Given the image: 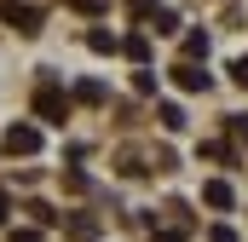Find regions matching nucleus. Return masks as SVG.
I'll return each mask as SVG.
<instances>
[{
	"instance_id": "nucleus-11",
	"label": "nucleus",
	"mask_w": 248,
	"mask_h": 242,
	"mask_svg": "<svg viewBox=\"0 0 248 242\" xmlns=\"http://www.w3.org/2000/svg\"><path fill=\"white\" fill-rule=\"evenodd\" d=\"M156 116H162V127H168V133H179V127H185V110H179V104H162Z\"/></svg>"
},
{
	"instance_id": "nucleus-14",
	"label": "nucleus",
	"mask_w": 248,
	"mask_h": 242,
	"mask_svg": "<svg viewBox=\"0 0 248 242\" xmlns=\"http://www.w3.org/2000/svg\"><path fill=\"white\" fill-rule=\"evenodd\" d=\"M156 12H162L156 0H133V17H156Z\"/></svg>"
},
{
	"instance_id": "nucleus-9",
	"label": "nucleus",
	"mask_w": 248,
	"mask_h": 242,
	"mask_svg": "<svg viewBox=\"0 0 248 242\" xmlns=\"http://www.w3.org/2000/svg\"><path fill=\"white\" fill-rule=\"evenodd\" d=\"M87 46H93V52H122V41H116L110 29H93V35H87Z\"/></svg>"
},
{
	"instance_id": "nucleus-19",
	"label": "nucleus",
	"mask_w": 248,
	"mask_h": 242,
	"mask_svg": "<svg viewBox=\"0 0 248 242\" xmlns=\"http://www.w3.org/2000/svg\"><path fill=\"white\" fill-rule=\"evenodd\" d=\"M231 121V133H237V138H248V116H225Z\"/></svg>"
},
{
	"instance_id": "nucleus-3",
	"label": "nucleus",
	"mask_w": 248,
	"mask_h": 242,
	"mask_svg": "<svg viewBox=\"0 0 248 242\" xmlns=\"http://www.w3.org/2000/svg\"><path fill=\"white\" fill-rule=\"evenodd\" d=\"M35 150H41V127H29V121L6 127V156H35Z\"/></svg>"
},
{
	"instance_id": "nucleus-6",
	"label": "nucleus",
	"mask_w": 248,
	"mask_h": 242,
	"mask_svg": "<svg viewBox=\"0 0 248 242\" xmlns=\"http://www.w3.org/2000/svg\"><path fill=\"white\" fill-rule=\"evenodd\" d=\"M75 98H81V104H104V98H110V87H104V81H81V87H75Z\"/></svg>"
},
{
	"instance_id": "nucleus-21",
	"label": "nucleus",
	"mask_w": 248,
	"mask_h": 242,
	"mask_svg": "<svg viewBox=\"0 0 248 242\" xmlns=\"http://www.w3.org/2000/svg\"><path fill=\"white\" fill-rule=\"evenodd\" d=\"M6 213H12V196H6V190H0V225H6Z\"/></svg>"
},
{
	"instance_id": "nucleus-5",
	"label": "nucleus",
	"mask_w": 248,
	"mask_h": 242,
	"mask_svg": "<svg viewBox=\"0 0 248 242\" xmlns=\"http://www.w3.org/2000/svg\"><path fill=\"white\" fill-rule=\"evenodd\" d=\"M202 202H208V208H219V213H225V208H231V202H237V190H231V184H225V179H208V184H202Z\"/></svg>"
},
{
	"instance_id": "nucleus-13",
	"label": "nucleus",
	"mask_w": 248,
	"mask_h": 242,
	"mask_svg": "<svg viewBox=\"0 0 248 242\" xmlns=\"http://www.w3.org/2000/svg\"><path fill=\"white\" fill-rule=\"evenodd\" d=\"M133 92H144V98H150V92H156V75H150V69H133Z\"/></svg>"
},
{
	"instance_id": "nucleus-8",
	"label": "nucleus",
	"mask_w": 248,
	"mask_h": 242,
	"mask_svg": "<svg viewBox=\"0 0 248 242\" xmlns=\"http://www.w3.org/2000/svg\"><path fill=\"white\" fill-rule=\"evenodd\" d=\"M179 58H208V35H202V29H190V35H185Z\"/></svg>"
},
{
	"instance_id": "nucleus-15",
	"label": "nucleus",
	"mask_w": 248,
	"mask_h": 242,
	"mask_svg": "<svg viewBox=\"0 0 248 242\" xmlns=\"http://www.w3.org/2000/svg\"><path fill=\"white\" fill-rule=\"evenodd\" d=\"M208 242H237V231H231V225H214V231H208Z\"/></svg>"
},
{
	"instance_id": "nucleus-1",
	"label": "nucleus",
	"mask_w": 248,
	"mask_h": 242,
	"mask_svg": "<svg viewBox=\"0 0 248 242\" xmlns=\"http://www.w3.org/2000/svg\"><path fill=\"white\" fill-rule=\"evenodd\" d=\"M35 116H41V121H52V127H63V121H69V92H63L52 75L35 87Z\"/></svg>"
},
{
	"instance_id": "nucleus-12",
	"label": "nucleus",
	"mask_w": 248,
	"mask_h": 242,
	"mask_svg": "<svg viewBox=\"0 0 248 242\" xmlns=\"http://www.w3.org/2000/svg\"><path fill=\"white\" fill-rule=\"evenodd\" d=\"M29 213H35V225H41V231H46V225H58V219H63V213H52L46 202H29Z\"/></svg>"
},
{
	"instance_id": "nucleus-2",
	"label": "nucleus",
	"mask_w": 248,
	"mask_h": 242,
	"mask_svg": "<svg viewBox=\"0 0 248 242\" xmlns=\"http://www.w3.org/2000/svg\"><path fill=\"white\" fill-rule=\"evenodd\" d=\"M0 17L17 29V35H41V12L35 6H17V0H0Z\"/></svg>"
},
{
	"instance_id": "nucleus-10",
	"label": "nucleus",
	"mask_w": 248,
	"mask_h": 242,
	"mask_svg": "<svg viewBox=\"0 0 248 242\" xmlns=\"http://www.w3.org/2000/svg\"><path fill=\"white\" fill-rule=\"evenodd\" d=\"M63 190H69V196H87V190H93V179H87L81 167H69V173H63Z\"/></svg>"
},
{
	"instance_id": "nucleus-4",
	"label": "nucleus",
	"mask_w": 248,
	"mask_h": 242,
	"mask_svg": "<svg viewBox=\"0 0 248 242\" xmlns=\"http://www.w3.org/2000/svg\"><path fill=\"white\" fill-rule=\"evenodd\" d=\"M168 75H173V87H179V92H208V75H202V63H196V58H179Z\"/></svg>"
},
{
	"instance_id": "nucleus-17",
	"label": "nucleus",
	"mask_w": 248,
	"mask_h": 242,
	"mask_svg": "<svg viewBox=\"0 0 248 242\" xmlns=\"http://www.w3.org/2000/svg\"><path fill=\"white\" fill-rule=\"evenodd\" d=\"M150 242H185V225H179V231H156Z\"/></svg>"
},
{
	"instance_id": "nucleus-20",
	"label": "nucleus",
	"mask_w": 248,
	"mask_h": 242,
	"mask_svg": "<svg viewBox=\"0 0 248 242\" xmlns=\"http://www.w3.org/2000/svg\"><path fill=\"white\" fill-rule=\"evenodd\" d=\"M75 12H104V0H69Z\"/></svg>"
},
{
	"instance_id": "nucleus-7",
	"label": "nucleus",
	"mask_w": 248,
	"mask_h": 242,
	"mask_svg": "<svg viewBox=\"0 0 248 242\" xmlns=\"http://www.w3.org/2000/svg\"><path fill=\"white\" fill-rule=\"evenodd\" d=\"M122 52H127L133 63H144V58H150V35H127V41H122Z\"/></svg>"
},
{
	"instance_id": "nucleus-18",
	"label": "nucleus",
	"mask_w": 248,
	"mask_h": 242,
	"mask_svg": "<svg viewBox=\"0 0 248 242\" xmlns=\"http://www.w3.org/2000/svg\"><path fill=\"white\" fill-rule=\"evenodd\" d=\"M231 81H243V87H248V58H237V63H231Z\"/></svg>"
},
{
	"instance_id": "nucleus-16",
	"label": "nucleus",
	"mask_w": 248,
	"mask_h": 242,
	"mask_svg": "<svg viewBox=\"0 0 248 242\" xmlns=\"http://www.w3.org/2000/svg\"><path fill=\"white\" fill-rule=\"evenodd\" d=\"M12 242H41V225H23V231H12Z\"/></svg>"
}]
</instances>
